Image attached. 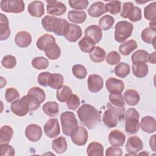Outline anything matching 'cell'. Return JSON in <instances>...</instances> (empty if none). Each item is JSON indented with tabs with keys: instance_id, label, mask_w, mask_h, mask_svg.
<instances>
[{
	"instance_id": "1",
	"label": "cell",
	"mask_w": 156,
	"mask_h": 156,
	"mask_svg": "<svg viewBox=\"0 0 156 156\" xmlns=\"http://www.w3.org/2000/svg\"><path fill=\"white\" fill-rule=\"evenodd\" d=\"M77 114L80 122L88 129H93L101 121L100 113L90 104L81 105L77 111Z\"/></svg>"
},
{
	"instance_id": "2",
	"label": "cell",
	"mask_w": 156,
	"mask_h": 156,
	"mask_svg": "<svg viewBox=\"0 0 156 156\" xmlns=\"http://www.w3.org/2000/svg\"><path fill=\"white\" fill-rule=\"evenodd\" d=\"M107 108L102 116V121L109 128L115 127L118 122L122 119L124 113V107H116L110 103L107 104Z\"/></svg>"
},
{
	"instance_id": "3",
	"label": "cell",
	"mask_w": 156,
	"mask_h": 156,
	"mask_svg": "<svg viewBox=\"0 0 156 156\" xmlns=\"http://www.w3.org/2000/svg\"><path fill=\"white\" fill-rule=\"evenodd\" d=\"M125 130L129 134H135L140 127L139 122L140 115L134 108H128L124 113Z\"/></svg>"
},
{
	"instance_id": "4",
	"label": "cell",
	"mask_w": 156,
	"mask_h": 156,
	"mask_svg": "<svg viewBox=\"0 0 156 156\" xmlns=\"http://www.w3.org/2000/svg\"><path fill=\"white\" fill-rule=\"evenodd\" d=\"M133 28V24L130 22L119 21L115 26V40L118 43H122L131 36Z\"/></svg>"
},
{
	"instance_id": "5",
	"label": "cell",
	"mask_w": 156,
	"mask_h": 156,
	"mask_svg": "<svg viewBox=\"0 0 156 156\" xmlns=\"http://www.w3.org/2000/svg\"><path fill=\"white\" fill-rule=\"evenodd\" d=\"M60 121L63 133L65 135H70L73 130L77 126V119L72 112L66 111L60 115Z\"/></svg>"
},
{
	"instance_id": "6",
	"label": "cell",
	"mask_w": 156,
	"mask_h": 156,
	"mask_svg": "<svg viewBox=\"0 0 156 156\" xmlns=\"http://www.w3.org/2000/svg\"><path fill=\"white\" fill-rule=\"evenodd\" d=\"M0 7L3 12L20 13L24 11L25 5L22 0H2Z\"/></svg>"
},
{
	"instance_id": "7",
	"label": "cell",
	"mask_w": 156,
	"mask_h": 156,
	"mask_svg": "<svg viewBox=\"0 0 156 156\" xmlns=\"http://www.w3.org/2000/svg\"><path fill=\"white\" fill-rule=\"evenodd\" d=\"M70 136L73 143L77 146L85 145L88 138V132L83 126L75 127L71 132Z\"/></svg>"
},
{
	"instance_id": "8",
	"label": "cell",
	"mask_w": 156,
	"mask_h": 156,
	"mask_svg": "<svg viewBox=\"0 0 156 156\" xmlns=\"http://www.w3.org/2000/svg\"><path fill=\"white\" fill-rule=\"evenodd\" d=\"M10 110L13 114L18 116H24L30 112L27 102L23 98L13 102L10 106Z\"/></svg>"
},
{
	"instance_id": "9",
	"label": "cell",
	"mask_w": 156,
	"mask_h": 156,
	"mask_svg": "<svg viewBox=\"0 0 156 156\" xmlns=\"http://www.w3.org/2000/svg\"><path fill=\"white\" fill-rule=\"evenodd\" d=\"M43 129L45 135L51 138L57 137L60 133V126L57 118L49 119L44 124Z\"/></svg>"
},
{
	"instance_id": "10",
	"label": "cell",
	"mask_w": 156,
	"mask_h": 156,
	"mask_svg": "<svg viewBox=\"0 0 156 156\" xmlns=\"http://www.w3.org/2000/svg\"><path fill=\"white\" fill-rule=\"evenodd\" d=\"M143 147L142 140L137 136H132L128 138L126 144V151L132 155L136 154Z\"/></svg>"
},
{
	"instance_id": "11",
	"label": "cell",
	"mask_w": 156,
	"mask_h": 156,
	"mask_svg": "<svg viewBox=\"0 0 156 156\" xmlns=\"http://www.w3.org/2000/svg\"><path fill=\"white\" fill-rule=\"evenodd\" d=\"M42 130L40 126L35 124L28 125L25 130V135L30 141L37 142L42 136Z\"/></svg>"
},
{
	"instance_id": "12",
	"label": "cell",
	"mask_w": 156,
	"mask_h": 156,
	"mask_svg": "<svg viewBox=\"0 0 156 156\" xmlns=\"http://www.w3.org/2000/svg\"><path fill=\"white\" fill-rule=\"evenodd\" d=\"M47 13L56 16H60L64 14L66 10V7L64 4L57 1H46Z\"/></svg>"
},
{
	"instance_id": "13",
	"label": "cell",
	"mask_w": 156,
	"mask_h": 156,
	"mask_svg": "<svg viewBox=\"0 0 156 156\" xmlns=\"http://www.w3.org/2000/svg\"><path fill=\"white\" fill-rule=\"evenodd\" d=\"M88 88L91 93H97L103 87V79L98 74H90L88 76Z\"/></svg>"
},
{
	"instance_id": "14",
	"label": "cell",
	"mask_w": 156,
	"mask_h": 156,
	"mask_svg": "<svg viewBox=\"0 0 156 156\" xmlns=\"http://www.w3.org/2000/svg\"><path fill=\"white\" fill-rule=\"evenodd\" d=\"M84 34L85 37L91 38L95 43H99L102 37V29L97 25L88 26L85 29Z\"/></svg>"
},
{
	"instance_id": "15",
	"label": "cell",
	"mask_w": 156,
	"mask_h": 156,
	"mask_svg": "<svg viewBox=\"0 0 156 156\" xmlns=\"http://www.w3.org/2000/svg\"><path fill=\"white\" fill-rule=\"evenodd\" d=\"M108 139L112 146L120 147L124 145L126 141V136L121 131L113 130L110 132Z\"/></svg>"
},
{
	"instance_id": "16",
	"label": "cell",
	"mask_w": 156,
	"mask_h": 156,
	"mask_svg": "<svg viewBox=\"0 0 156 156\" xmlns=\"http://www.w3.org/2000/svg\"><path fill=\"white\" fill-rule=\"evenodd\" d=\"M105 86L110 93H121L124 89V82L114 77L108 78L105 82Z\"/></svg>"
},
{
	"instance_id": "17",
	"label": "cell",
	"mask_w": 156,
	"mask_h": 156,
	"mask_svg": "<svg viewBox=\"0 0 156 156\" xmlns=\"http://www.w3.org/2000/svg\"><path fill=\"white\" fill-rule=\"evenodd\" d=\"M29 14L34 17H41L44 13V7L43 3L40 1H34L30 2L27 7Z\"/></svg>"
},
{
	"instance_id": "18",
	"label": "cell",
	"mask_w": 156,
	"mask_h": 156,
	"mask_svg": "<svg viewBox=\"0 0 156 156\" xmlns=\"http://www.w3.org/2000/svg\"><path fill=\"white\" fill-rule=\"evenodd\" d=\"M14 40L18 47L27 48L31 44L32 37L26 31H20L16 34Z\"/></svg>"
},
{
	"instance_id": "19",
	"label": "cell",
	"mask_w": 156,
	"mask_h": 156,
	"mask_svg": "<svg viewBox=\"0 0 156 156\" xmlns=\"http://www.w3.org/2000/svg\"><path fill=\"white\" fill-rule=\"evenodd\" d=\"M141 129L148 133H154L156 130V121L155 118L151 116H146L141 118L140 124Z\"/></svg>"
},
{
	"instance_id": "20",
	"label": "cell",
	"mask_w": 156,
	"mask_h": 156,
	"mask_svg": "<svg viewBox=\"0 0 156 156\" xmlns=\"http://www.w3.org/2000/svg\"><path fill=\"white\" fill-rule=\"evenodd\" d=\"M10 35V29L7 17L3 13H0V40H7Z\"/></svg>"
},
{
	"instance_id": "21",
	"label": "cell",
	"mask_w": 156,
	"mask_h": 156,
	"mask_svg": "<svg viewBox=\"0 0 156 156\" xmlns=\"http://www.w3.org/2000/svg\"><path fill=\"white\" fill-rule=\"evenodd\" d=\"M82 34V31L79 26L69 23V29L65 38L69 42H76L81 37Z\"/></svg>"
},
{
	"instance_id": "22",
	"label": "cell",
	"mask_w": 156,
	"mask_h": 156,
	"mask_svg": "<svg viewBox=\"0 0 156 156\" xmlns=\"http://www.w3.org/2000/svg\"><path fill=\"white\" fill-rule=\"evenodd\" d=\"M105 12H107V10L105 4L101 1H98L92 4L88 9V15L94 18L99 17Z\"/></svg>"
},
{
	"instance_id": "23",
	"label": "cell",
	"mask_w": 156,
	"mask_h": 156,
	"mask_svg": "<svg viewBox=\"0 0 156 156\" xmlns=\"http://www.w3.org/2000/svg\"><path fill=\"white\" fill-rule=\"evenodd\" d=\"M44 51L46 56L50 60H57L61 54L60 48L55 42L49 44L45 48Z\"/></svg>"
},
{
	"instance_id": "24",
	"label": "cell",
	"mask_w": 156,
	"mask_h": 156,
	"mask_svg": "<svg viewBox=\"0 0 156 156\" xmlns=\"http://www.w3.org/2000/svg\"><path fill=\"white\" fill-rule=\"evenodd\" d=\"M140 94L135 90H127L124 93V99L130 106L136 105L140 101Z\"/></svg>"
},
{
	"instance_id": "25",
	"label": "cell",
	"mask_w": 156,
	"mask_h": 156,
	"mask_svg": "<svg viewBox=\"0 0 156 156\" xmlns=\"http://www.w3.org/2000/svg\"><path fill=\"white\" fill-rule=\"evenodd\" d=\"M149 54L145 50H137L131 56L133 65L139 63H146L149 60Z\"/></svg>"
},
{
	"instance_id": "26",
	"label": "cell",
	"mask_w": 156,
	"mask_h": 156,
	"mask_svg": "<svg viewBox=\"0 0 156 156\" xmlns=\"http://www.w3.org/2000/svg\"><path fill=\"white\" fill-rule=\"evenodd\" d=\"M68 19L71 22L81 24L86 20L87 14L84 11L70 10L68 13Z\"/></svg>"
},
{
	"instance_id": "27",
	"label": "cell",
	"mask_w": 156,
	"mask_h": 156,
	"mask_svg": "<svg viewBox=\"0 0 156 156\" xmlns=\"http://www.w3.org/2000/svg\"><path fill=\"white\" fill-rule=\"evenodd\" d=\"M68 145L65 137L61 136L52 141V149L58 154H63L67 150Z\"/></svg>"
},
{
	"instance_id": "28",
	"label": "cell",
	"mask_w": 156,
	"mask_h": 156,
	"mask_svg": "<svg viewBox=\"0 0 156 156\" xmlns=\"http://www.w3.org/2000/svg\"><path fill=\"white\" fill-rule=\"evenodd\" d=\"M137 46V43L134 40H129L122 43L119 45V51L122 55H128L136 49Z\"/></svg>"
},
{
	"instance_id": "29",
	"label": "cell",
	"mask_w": 156,
	"mask_h": 156,
	"mask_svg": "<svg viewBox=\"0 0 156 156\" xmlns=\"http://www.w3.org/2000/svg\"><path fill=\"white\" fill-rule=\"evenodd\" d=\"M69 29V23L68 21L63 18H58V21L55 26L54 33L59 36H65L68 33Z\"/></svg>"
},
{
	"instance_id": "30",
	"label": "cell",
	"mask_w": 156,
	"mask_h": 156,
	"mask_svg": "<svg viewBox=\"0 0 156 156\" xmlns=\"http://www.w3.org/2000/svg\"><path fill=\"white\" fill-rule=\"evenodd\" d=\"M42 110L48 116L54 117L57 116L59 112V105L56 102L49 101L43 105Z\"/></svg>"
},
{
	"instance_id": "31",
	"label": "cell",
	"mask_w": 156,
	"mask_h": 156,
	"mask_svg": "<svg viewBox=\"0 0 156 156\" xmlns=\"http://www.w3.org/2000/svg\"><path fill=\"white\" fill-rule=\"evenodd\" d=\"M87 154L90 156H103L104 147L98 142H91L87 149Z\"/></svg>"
},
{
	"instance_id": "32",
	"label": "cell",
	"mask_w": 156,
	"mask_h": 156,
	"mask_svg": "<svg viewBox=\"0 0 156 156\" xmlns=\"http://www.w3.org/2000/svg\"><path fill=\"white\" fill-rule=\"evenodd\" d=\"M64 82V78L62 75L58 73L51 74L48 79V85L53 88L58 90L62 86Z\"/></svg>"
},
{
	"instance_id": "33",
	"label": "cell",
	"mask_w": 156,
	"mask_h": 156,
	"mask_svg": "<svg viewBox=\"0 0 156 156\" xmlns=\"http://www.w3.org/2000/svg\"><path fill=\"white\" fill-rule=\"evenodd\" d=\"M13 135V129L7 125L3 126L0 129V143H9Z\"/></svg>"
},
{
	"instance_id": "34",
	"label": "cell",
	"mask_w": 156,
	"mask_h": 156,
	"mask_svg": "<svg viewBox=\"0 0 156 156\" xmlns=\"http://www.w3.org/2000/svg\"><path fill=\"white\" fill-rule=\"evenodd\" d=\"M106 52L99 46H95L94 49L90 53V59L95 63H100L104 60Z\"/></svg>"
},
{
	"instance_id": "35",
	"label": "cell",
	"mask_w": 156,
	"mask_h": 156,
	"mask_svg": "<svg viewBox=\"0 0 156 156\" xmlns=\"http://www.w3.org/2000/svg\"><path fill=\"white\" fill-rule=\"evenodd\" d=\"M55 42V38L51 35L44 34L37 41L36 46L41 51H44L45 48L51 43Z\"/></svg>"
},
{
	"instance_id": "36",
	"label": "cell",
	"mask_w": 156,
	"mask_h": 156,
	"mask_svg": "<svg viewBox=\"0 0 156 156\" xmlns=\"http://www.w3.org/2000/svg\"><path fill=\"white\" fill-rule=\"evenodd\" d=\"M80 50L86 53H90L94 48L96 43L87 37H83L78 43Z\"/></svg>"
},
{
	"instance_id": "37",
	"label": "cell",
	"mask_w": 156,
	"mask_h": 156,
	"mask_svg": "<svg viewBox=\"0 0 156 156\" xmlns=\"http://www.w3.org/2000/svg\"><path fill=\"white\" fill-rule=\"evenodd\" d=\"M156 30L151 27H146L141 32V37L143 41L147 44H154Z\"/></svg>"
},
{
	"instance_id": "38",
	"label": "cell",
	"mask_w": 156,
	"mask_h": 156,
	"mask_svg": "<svg viewBox=\"0 0 156 156\" xmlns=\"http://www.w3.org/2000/svg\"><path fill=\"white\" fill-rule=\"evenodd\" d=\"M72 94L73 92L70 87L67 85H63L60 89L57 90L56 96L58 101L66 102Z\"/></svg>"
},
{
	"instance_id": "39",
	"label": "cell",
	"mask_w": 156,
	"mask_h": 156,
	"mask_svg": "<svg viewBox=\"0 0 156 156\" xmlns=\"http://www.w3.org/2000/svg\"><path fill=\"white\" fill-rule=\"evenodd\" d=\"M132 73L138 78H143L147 75L148 66L146 63H139L132 65Z\"/></svg>"
},
{
	"instance_id": "40",
	"label": "cell",
	"mask_w": 156,
	"mask_h": 156,
	"mask_svg": "<svg viewBox=\"0 0 156 156\" xmlns=\"http://www.w3.org/2000/svg\"><path fill=\"white\" fill-rule=\"evenodd\" d=\"M58 18L54 16L46 15L41 20V24L43 29L47 32H52Z\"/></svg>"
},
{
	"instance_id": "41",
	"label": "cell",
	"mask_w": 156,
	"mask_h": 156,
	"mask_svg": "<svg viewBox=\"0 0 156 156\" xmlns=\"http://www.w3.org/2000/svg\"><path fill=\"white\" fill-rule=\"evenodd\" d=\"M130 67L128 64L124 62L118 63L114 69L115 75L121 78H124L130 73Z\"/></svg>"
},
{
	"instance_id": "42",
	"label": "cell",
	"mask_w": 156,
	"mask_h": 156,
	"mask_svg": "<svg viewBox=\"0 0 156 156\" xmlns=\"http://www.w3.org/2000/svg\"><path fill=\"white\" fill-rule=\"evenodd\" d=\"M108 97L112 105L116 107H124L125 102L121 93H110Z\"/></svg>"
},
{
	"instance_id": "43",
	"label": "cell",
	"mask_w": 156,
	"mask_h": 156,
	"mask_svg": "<svg viewBox=\"0 0 156 156\" xmlns=\"http://www.w3.org/2000/svg\"><path fill=\"white\" fill-rule=\"evenodd\" d=\"M115 23L114 18L109 15L102 16L99 20V25L103 30H109Z\"/></svg>"
},
{
	"instance_id": "44",
	"label": "cell",
	"mask_w": 156,
	"mask_h": 156,
	"mask_svg": "<svg viewBox=\"0 0 156 156\" xmlns=\"http://www.w3.org/2000/svg\"><path fill=\"white\" fill-rule=\"evenodd\" d=\"M31 64L35 69H44L48 67L49 62L44 57H37L32 60Z\"/></svg>"
},
{
	"instance_id": "45",
	"label": "cell",
	"mask_w": 156,
	"mask_h": 156,
	"mask_svg": "<svg viewBox=\"0 0 156 156\" xmlns=\"http://www.w3.org/2000/svg\"><path fill=\"white\" fill-rule=\"evenodd\" d=\"M144 18L148 20H154L156 18V3L153 2L144 7Z\"/></svg>"
},
{
	"instance_id": "46",
	"label": "cell",
	"mask_w": 156,
	"mask_h": 156,
	"mask_svg": "<svg viewBox=\"0 0 156 156\" xmlns=\"http://www.w3.org/2000/svg\"><path fill=\"white\" fill-rule=\"evenodd\" d=\"M107 12L112 15H116L121 11V2L119 1H112L105 4Z\"/></svg>"
},
{
	"instance_id": "47",
	"label": "cell",
	"mask_w": 156,
	"mask_h": 156,
	"mask_svg": "<svg viewBox=\"0 0 156 156\" xmlns=\"http://www.w3.org/2000/svg\"><path fill=\"white\" fill-rule=\"evenodd\" d=\"M27 94L36 98L41 102V104L46 99V94L44 90L41 88L37 87H32L29 90Z\"/></svg>"
},
{
	"instance_id": "48",
	"label": "cell",
	"mask_w": 156,
	"mask_h": 156,
	"mask_svg": "<svg viewBox=\"0 0 156 156\" xmlns=\"http://www.w3.org/2000/svg\"><path fill=\"white\" fill-rule=\"evenodd\" d=\"M72 73L73 75L79 79H83L87 74L86 68L80 64L74 65L72 67Z\"/></svg>"
},
{
	"instance_id": "49",
	"label": "cell",
	"mask_w": 156,
	"mask_h": 156,
	"mask_svg": "<svg viewBox=\"0 0 156 156\" xmlns=\"http://www.w3.org/2000/svg\"><path fill=\"white\" fill-rule=\"evenodd\" d=\"M28 104L30 112L37 110L41 105V102L34 96L30 94H27L22 97Z\"/></svg>"
},
{
	"instance_id": "50",
	"label": "cell",
	"mask_w": 156,
	"mask_h": 156,
	"mask_svg": "<svg viewBox=\"0 0 156 156\" xmlns=\"http://www.w3.org/2000/svg\"><path fill=\"white\" fill-rule=\"evenodd\" d=\"M20 98V93H18V90L14 88H8L5 90V98L6 101L10 103L15 101L16 100Z\"/></svg>"
},
{
	"instance_id": "51",
	"label": "cell",
	"mask_w": 156,
	"mask_h": 156,
	"mask_svg": "<svg viewBox=\"0 0 156 156\" xmlns=\"http://www.w3.org/2000/svg\"><path fill=\"white\" fill-rule=\"evenodd\" d=\"M2 66L7 69H12L16 65V58L12 55H5L1 61Z\"/></svg>"
},
{
	"instance_id": "52",
	"label": "cell",
	"mask_w": 156,
	"mask_h": 156,
	"mask_svg": "<svg viewBox=\"0 0 156 156\" xmlns=\"http://www.w3.org/2000/svg\"><path fill=\"white\" fill-rule=\"evenodd\" d=\"M121 60V56L119 54L115 51H112L108 52L106 57V62L110 65H115L118 64Z\"/></svg>"
},
{
	"instance_id": "53",
	"label": "cell",
	"mask_w": 156,
	"mask_h": 156,
	"mask_svg": "<svg viewBox=\"0 0 156 156\" xmlns=\"http://www.w3.org/2000/svg\"><path fill=\"white\" fill-rule=\"evenodd\" d=\"M80 99L79 98L74 94H72L71 96L66 101V105L69 109L70 110H76L80 105Z\"/></svg>"
},
{
	"instance_id": "54",
	"label": "cell",
	"mask_w": 156,
	"mask_h": 156,
	"mask_svg": "<svg viewBox=\"0 0 156 156\" xmlns=\"http://www.w3.org/2000/svg\"><path fill=\"white\" fill-rule=\"evenodd\" d=\"M134 9L133 4L131 2H126L123 4L121 16L124 18H128L132 14Z\"/></svg>"
},
{
	"instance_id": "55",
	"label": "cell",
	"mask_w": 156,
	"mask_h": 156,
	"mask_svg": "<svg viewBox=\"0 0 156 156\" xmlns=\"http://www.w3.org/2000/svg\"><path fill=\"white\" fill-rule=\"evenodd\" d=\"M1 155L2 156H13L15 154L14 148L8 143H2L0 145Z\"/></svg>"
},
{
	"instance_id": "56",
	"label": "cell",
	"mask_w": 156,
	"mask_h": 156,
	"mask_svg": "<svg viewBox=\"0 0 156 156\" xmlns=\"http://www.w3.org/2000/svg\"><path fill=\"white\" fill-rule=\"evenodd\" d=\"M70 7L74 9L83 10L85 9L88 5V1L87 0H78V1H68Z\"/></svg>"
},
{
	"instance_id": "57",
	"label": "cell",
	"mask_w": 156,
	"mask_h": 156,
	"mask_svg": "<svg viewBox=\"0 0 156 156\" xmlns=\"http://www.w3.org/2000/svg\"><path fill=\"white\" fill-rule=\"evenodd\" d=\"M51 74L49 72H43L38 74L37 81L42 86L46 87L48 85V79Z\"/></svg>"
},
{
	"instance_id": "58",
	"label": "cell",
	"mask_w": 156,
	"mask_h": 156,
	"mask_svg": "<svg viewBox=\"0 0 156 156\" xmlns=\"http://www.w3.org/2000/svg\"><path fill=\"white\" fill-rule=\"evenodd\" d=\"M142 15H141V9L136 6H134L132 14L128 18L129 20L132 22H136L141 20Z\"/></svg>"
},
{
	"instance_id": "59",
	"label": "cell",
	"mask_w": 156,
	"mask_h": 156,
	"mask_svg": "<svg viewBox=\"0 0 156 156\" xmlns=\"http://www.w3.org/2000/svg\"><path fill=\"white\" fill-rule=\"evenodd\" d=\"M122 155V151L120 147L116 146H112L108 147L105 152V155L112 156V155H117L121 156Z\"/></svg>"
},
{
	"instance_id": "60",
	"label": "cell",
	"mask_w": 156,
	"mask_h": 156,
	"mask_svg": "<svg viewBox=\"0 0 156 156\" xmlns=\"http://www.w3.org/2000/svg\"><path fill=\"white\" fill-rule=\"evenodd\" d=\"M155 135L151 136L149 140V145L151 149L153 151H155Z\"/></svg>"
},
{
	"instance_id": "61",
	"label": "cell",
	"mask_w": 156,
	"mask_h": 156,
	"mask_svg": "<svg viewBox=\"0 0 156 156\" xmlns=\"http://www.w3.org/2000/svg\"><path fill=\"white\" fill-rule=\"evenodd\" d=\"M148 61L152 64L155 63V52H153L152 54H149Z\"/></svg>"
},
{
	"instance_id": "62",
	"label": "cell",
	"mask_w": 156,
	"mask_h": 156,
	"mask_svg": "<svg viewBox=\"0 0 156 156\" xmlns=\"http://www.w3.org/2000/svg\"><path fill=\"white\" fill-rule=\"evenodd\" d=\"M149 25H150V27H151V28H152V29L155 30V20L151 21L150 22V23H149Z\"/></svg>"
}]
</instances>
